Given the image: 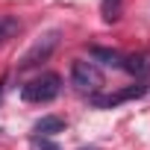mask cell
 <instances>
[{
	"mask_svg": "<svg viewBox=\"0 0 150 150\" xmlns=\"http://www.w3.org/2000/svg\"><path fill=\"white\" fill-rule=\"evenodd\" d=\"M59 91H62L59 74H41V77L30 80V83L21 88V97H24L27 103H50Z\"/></svg>",
	"mask_w": 150,
	"mask_h": 150,
	"instance_id": "1",
	"label": "cell"
},
{
	"mask_svg": "<svg viewBox=\"0 0 150 150\" xmlns=\"http://www.w3.org/2000/svg\"><path fill=\"white\" fill-rule=\"evenodd\" d=\"M56 44H59V30H50V33H44L38 41H33V47L21 56V71H27V68H35L38 62H44V59H50V53L56 50Z\"/></svg>",
	"mask_w": 150,
	"mask_h": 150,
	"instance_id": "2",
	"label": "cell"
},
{
	"mask_svg": "<svg viewBox=\"0 0 150 150\" xmlns=\"http://www.w3.org/2000/svg\"><path fill=\"white\" fill-rule=\"evenodd\" d=\"M71 83L80 91H97L103 86V74L94 62H74L71 65Z\"/></svg>",
	"mask_w": 150,
	"mask_h": 150,
	"instance_id": "3",
	"label": "cell"
},
{
	"mask_svg": "<svg viewBox=\"0 0 150 150\" xmlns=\"http://www.w3.org/2000/svg\"><path fill=\"white\" fill-rule=\"evenodd\" d=\"M144 91H147L144 86H129V88H121V91H115V94H106V97H94V106H100V109H109V106H118V103L135 100V97H141Z\"/></svg>",
	"mask_w": 150,
	"mask_h": 150,
	"instance_id": "4",
	"label": "cell"
},
{
	"mask_svg": "<svg viewBox=\"0 0 150 150\" xmlns=\"http://www.w3.org/2000/svg\"><path fill=\"white\" fill-rule=\"evenodd\" d=\"M121 68H127L132 77H138V80H141V77H147V74H150V50H141V53L127 56Z\"/></svg>",
	"mask_w": 150,
	"mask_h": 150,
	"instance_id": "5",
	"label": "cell"
},
{
	"mask_svg": "<svg viewBox=\"0 0 150 150\" xmlns=\"http://www.w3.org/2000/svg\"><path fill=\"white\" fill-rule=\"evenodd\" d=\"M41 138H47V135H59V132H65V121L62 118H56V115H47V118H41V121H35V127H33Z\"/></svg>",
	"mask_w": 150,
	"mask_h": 150,
	"instance_id": "6",
	"label": "cell"
},
{
	"mask_svg": "<svg viewBox=\"0 0 150 150\" xmlns=\"http://www.w3.org/2000/svg\"><path fill=\"white\" fill-rule=\"evenodd\" d=\"M91 59H97V62H103L109 68H121L124 65V56L118 50H109V47H91Z\"/></svg>",
	"mask_w": 150,
	"mask_h": 150,
	"instance_id": "7",
	"label": "cell"
},
{
	"mask_svg": "<svg viewBox=\"0 0 150 150\" xmlns=\"http://www.w3.org/2000/svg\"><path fill=\"white\" fill-rule=\"evenodd\" d=\"M18 30H21V21L15 15H0V44H6L9 38H15Z\"/></svg>",
	"mask_w": 150,
	"mask_h": 150,
	"instance_id": "8",
	"label": "cell"
},
{
	"mask_svg": "<svg viewBox=\"0 0 150 150\" xmlns=\"http://www.w3.org/2000/svg\"><path fill=\"white\" fill-rule=\"evenodd\" d=\"M121 6H124V0H103V3H100L103 21H118L121 18Z\"/></svg>",
	"mask_w": 150,
	"mask_h": 150,
	"instance_id": "9",
	"label": "cell"
}]
</instances>
